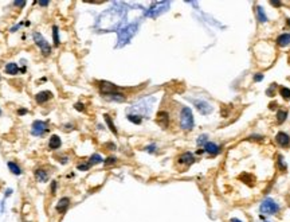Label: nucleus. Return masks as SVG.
I'll use <instances>...</instances> for the list:
<instances>
[{
    "instance_id": "f257e3e1",
    "label": "nucleus",
    "mask_w": 290,
    "mask_h": 222,
    "mask_svg": "<svg viewBox=\"0 0 290 222\" xmlns=\"http://www.w3.org/2000/svg\"><path fill=\"white\" fill-rule=\"evenodd\" d=\"M194 125V119H192V113L189 108H184L181 112V127L184 129H191Z\"/></svg>"
},
{
    "instance_id": "f03ea898",
    "label": "nucleus",
    "mask_w": 290,
    "mask_h": 222,
    "mask_svg": "<svg viewBox=\"0 0 290 222\" xmlns=\"http://www.w3.org/2000/svg\"><path fill=\"white\" fill-rule=\"evenodd\" d=\"M278 210H279L278 205H277L274 201H271V199H266V201H263V203L261 205V211L265 214H276Z\"/></svg>"
},
{
    "instance_id": "7ed1b4c3",
    "label": "nucleus",
    "mask_w": 290,
    "mask_h": 222,
    "mask_svg": "<svg viewBox=\"0 0 290 222\" xmlns=\"http://www.w3.org/2000/svg\"><path fill=\"white\" fill-rule=\"evenodd\" d=\"M99 90H101V93L105 94V96H112L113 93H116V92H117V88L114 86L113 84H109V82H101V85H99Z\"/></svg>"
},
{
    "instance_id": "20e7f679",
    "label": "nucleus",
    "mask_w": 290,
    "mask_h": 222,
    "mask_svg": "<svg viewBox=\"0 0 290 222\" xmlns=\"http://www.w3.org/2000/svg\"><path fill=\"white\" fill-rule=\"evenodd\" d=\"M34 38H35V41H36V44H38V46L42 49V51H43L44 55H49V54H50V46L46 43V42H44V39L42 38L41 34H39V32H35Z\"/></svg>"
},
{
    "instance_id": "39448f33",
    "label": "nucleus",
    "mask_w": 290,
    "mask_h": 222,
    "mask_svg": "<svg viewBox=\"0 0 290 222\" xmlns=\"http://www.w3.org/2000/svg\"><path fill=\"white\" fill-rule=\"evenodd\" d=\"M156 121H157V124H159V125L162 127V128H167V127H168V124H169V116H168V113H167V112H159V113H157Z\"/></svg>"
},
{
    "instance_id": "423d86ee",
    "label": "nucleus",
    "mask_w": 290,
    "mask_h": 222,
    "mask_svg": "<svg viewBox=\"0 0 290 222\" xmlns=\"http://www.w3.org/2000/svg\"><path fill=\"white\" fill-rule=\"evenodd\" d=\"M276 140L281 147H287L290 144V138L285 133V132H279V133H277Z\"/></svg>"
},
{
    "instance_id": "0eeeda50",
    "label": "nucleus",
    "mask_w": 290,
    "mask_h": 222,
    "mask_svg": "<svg viewBox=\"0 0 290 222\" xmlns=\"http://www.w3.org/2000/svg\"><path fill=\"white\" fill-rule=\"evenodd\" d=\"M51 92H41V93L36 94V97H35V100H36V102L38 104H43V102L49 101L50 98H51Z\"/></svg>"
},
{
    "instance_id": "6e6552de",
    "label": "nucleus",
    "mask_w": 290,
    "mask_h": 222,
    "mask_svg": "<svg viewBox=\"0 0 290 222\" xmlns=\"http://www.w3.org/2000/svg\"><path fill=\"white\" fill-rule=\"evenodd\" d=\"M194 155H192L191 152H186V154H183V155L179 158V163L181 164H191L194 163Z\"/></svg>"
},
{
    "instance_id": "1a4fd4ad",
    "label": "nucleus",
    "mask_w": 290,
    "mask_h": 222,
    "mask_svg": "<svg viewBox=\"0 0 290 222\" xmlns=\"http://www.w3.org/2000/svg\"><path fill=\"white\" fill-rule=\"evenodd\" d=\"M289 43H290V34H282V35H279L277 38V44L281 47L287 46Z\"/></svg>"
},
{
    "instance_id": "9d476101",
    "label": "nucleus",
    "mask_w": 290,
    "mask_h": 222,
    "mask_svg": "<svg viewBox=\"0 0 290 222\" xmlns=\"http://www.w3.org/2000/svg\"><path fill=\"white\" fill-rule=\"evenodd\" d=\"M69 205H70V199L69 198H62L61 201H59L58 206H57V210H58L59 213H65L66 209L69 207Z\"/></svg>"
},
{
    "instance_id": "9b49d317",
    "label": "nucleus",
    "mask_w": 290,
    "mask_h": 222,
    "mask_svg": "<svg viewBox=\"0 0 290 222\" xmlns=\"http://www.w3.org/2000/svg\"><path fill=\"white\" fill-rule=\"evenodd\" d=\"M49 147L51 149H58L59 147H61V139H59L57 135H52L50 141H49Z\"/></svg>"
},
{
    "instance_id": "f8f14e48",
    "label": "nucleus",
    "mask_w": 290,
    "mask_h": 222,
    "mask_svg": "<svg viewBox=\"0 0 290 222\" xmlns=\"http://www.w3.org/2000/svg\"><path fill=\"white\" fill-rule=\"evenodd\" d=\"M206 151L208 152V154L215 155V154L219 152V146H216V144H214V143H207L206 144Z\"/></svg>"
},
{
    "instance_id": "ddd939ff",
    "label": "nucleus",
    "mask_w": 290,
    "mask_h": 222,
    "mask_svg": "<svg viewBox=\"0 0 290 222\" xmlns=\"http://www.w3.org/2000/svg\"><path fill=\"white\" fill-rule=\"evenodd\" d=\"M17 70H19V69H17V65L16 63H8L6 66V71L8 74H12V76H14V74H16Z\"/></svg>"
},
{
    "instance_id": "4468645a",
    "label": "nucleus",
    "mask_w": 290,
    "mask_h": 222,
    "mask_svg": "<svg viewBox=\"0 0 290 222\" xmlns=\"http://www.w3.org/2000/svg\"><path fill=\"white\" fill-rule=\"evenodd\" d=\"M104 117H105V121H106V124L109 125V128H110V131L113 132V133H116V135H117V129H116V127H114L113 121H112L110 116H109V114H105Z\"/></svg>"
},
{
    "instance_id": "2eb2a0df",
    "label": "nucleus",
    "mask_w": 290,
    "mask_h": 222,
    "mask_svg": "<svg viewBox=\"0 0 290 222\" xmlns=\"http://www.w3.org/2000/svg\"><path fill=\"white\" fill-rule=\"evenodd\" d=\"M35 176H36V179L41 181V182L47 179V174L43 173V170H36V171H35Z\"/></svg>"
},
{
    "instance_id": "dca6fc26",
    "label": "nucleus",
    "mask_w": 290,
    "mask_h": 222,
    "mask_svg": "<svg viewBox=\"0 0 290 222\" xmlns=\"http://www.w3.org/2000/svg\"><path fill=\"white\" fill-rule=\"evenodd\" d=\"M286 116H287L286 111H278V113H277V121L278 123H283L286 120Z\"/></svg>"
},
{
    "instance_id": "f3484780",
    "label": "nucleus",
    "mask_w": 290,
    "mask_h": 222,
    "mask_svg": "<svg viewBox=\"0 0 290 222\" xmlns=\"http://www.w3.org/2000/svg\"><path fill=\"white\" fill-rule=\"evenodd\" d=\"M38 127L42 129V132H44V131L47 129V128H46V124L42 123V121H35V123H34V128H38ZM34 132H35V133H39L38 129H36V131H34Z\"/></svg>"
},
{
    "instance_id": "a211bd4d",
    "label": "nucleus",
    "mask_w": 290,
    "mask_h": 222,
    "mask_svg": "<svg viewBox=\"0 0 290 222\" xmlns=\"http://www.w3.org/2000/svg\"><path fill=\"white\" fill-rule=\"evenodd\" d=\"M279 93H281V96L283 97L285 100H290V89L281 88V89H279Z\"/></svg>"
},
{
    "instance_id": "6ab92c4d",
    "label": "nucleus",
    "mask_w": 290,
    "mask_h": 222,
    "mask_svg": "<svg viewBox=\"0 0 290 222\" xmlns=\"http://www.w3.org/2000/svg\"><path fill=\"white\" fill-rule=\"evenodd\" d=\"M8 167L12 170V173H14V174H16V175H19V174L22 173V171H20V168H19V167H17L15 163H12V162H9V163H8Z\"/></svg>"
},
{
    "instance_id": "aec40b11",
    "label": "nucleus",
    "mask_w": 290,
    "mask_h": 222,
    "mask_svg": "<svg viewBox=\"0 0 290 222\" xmlns=\"http://www.w3.org/2000/svg\"><path fill=\"white\" fill-rule=\"evenodd\" d=\"M257 9H258V11H257V12H258V19H259L261 22H266V20H267V18H266V15H265L263 9H262L261 7H258Z\"/></svg>"
},
{
    "instance_id": "412c9836",
    "label": "nucleus",
    "mask_w": 290,
    "mask_h": 222,
    "mask_svg": "<svg viewBox=\"0 0 290 222\" xmlns=\"http://www.w3.org/2000/svg\"><path fill=\"white\" fill-rule=\"evenodd\" d=\"M128 119H129V121H132V123H134V124L141 123V117H138V116H129Z\"/></svg>"
},
{
    "instance_id": "4be33fe9",
    "label": "nucleus",
    "mask_w": 290,
    "mask_h": 222,
    "mask_svg": "<svg viewBox=\"0 0 290 222\" xmlns=\"http://www.w3.org/2000/svg\"><path fill=\"white\" fill-rule=\"evenodd\" d=\"M98 162H101V156H99V155H93V156H91V159H90V164L98 163Z\"/></svg>"
},
{
    "instance_id": "5701e85b",
    "label": "nucleus",
    "mask_w": 290,
    "mask_h": 222,
    "mask_svg": "<svg viewBox=\"0 0 290 222\" xmlns=\"http://www.w3.org/2000/svg\"><path fill=\"white\" fill-rule=\"evenodd\" d=\"M54 43L59 44V38H58V28L54 27Z\"/></svg>"
},
{
    "instance_id": "b1692460",
    "label": "nucleus",
    "mask_w": 290,
    "mask_h": 222,
    "mask_svg": "<svg viewBox=\"0 0 290 222\" xmlns=\"http://www.w3.org/2000/svg\"><path fill=\"white\" fill-rule=\"evenodd\" d=\"M116 162H117L116 158H107L106 160H105V164H106V166H107V164H114Z\"/></svg>"
},
{
    "instance_id": "393cba45",
    "label": "nucleus",
    "mask_w": 290,
    "mask_h": 222,
    "mask_svg": "<svg viewBox=\"0 0 290 222\" xmlns=\"http://www.w3.org/2000/svg\"><path fill=\"white\" fill-rule=\"evenodd\" d=\"M278 160H279V162H278L279 167H281V168H282V170H283V171H285V170H286V164L283 163V159H282L281 156H279V159H278Z\"/></svg>"
},
{
    "instance_id": "a878e982",
    "label": "nucleus",
    "mask_w": 290,
    "mask_h": 222,
    "mask_svg": "<svg viewBox=\"0 0 290 222\" xmlns=\"http://www.w3.org/2000/svg\"><path fill=\"white\" fill-rule=\"evenodd\" d=\"M89 167H90V163H87V164H79L78 170H87Z\"/></svg>"
},
{
    "instance_id": "bb28decb",
    "label": "nucleus",
    "mask_w": 290,
    "mask_h": 222,
    "mask_svg": "<svg viewBox=\"0 0 290 222\" xmlns=\"http://www.w3.org/2000/svg\"><path fill=\"white\" fill-rule=\"evenodd\" d=\"M75 109H77V111H83V109H85V106L82 105V104H79V102H78V104H77V105H75Z\"/></svg>"
},
{
    "instance_id": "cd10ccee",
    "label": "nucleus",
    "mask_w": 290,
    "mask_h": 222,
    "mask_svg": "<svg viewBox=\"0 0 290 222\" xmlns=\"http://www.w3.org/2000/svg\"><path fill=\"white\" fill-rule=\"evenodd\" d=\"M262 78H263V76H262V74H257L255 78H254V79H255V81H261Z\"/></svg>"
},
{
    "instance_id": "c85d7f7f",
    "label": "nucleus",
    "mask_w": 290,
    "mask_h": 222,
    "mask_svg": "<svg viewBox=\"0 0 290 222\" xmlns=\"http://www.w3.org/2000/svg\"><path fill=\"white\" fill-rule=\"evenodd\" d=\"M24 1H15V6H19V7H23L24 6Z\"/></svg>"
},
{
    "instance_id": "c756f323",
    "label": "nucleus",
    "mask_w": 290,
    "mask_h": 222,
    "mask_svg": "<svg viewBox=\"0 0 290 222\" xmlns=\"http://www.w3.org/2000/svg\"><path fill=\"white\" fill-rule=\"evenodd\" d=\"M271 4H273L274 7H279V6H281V3H279V1H271Z\"/></svg>"
},
{
    "instance_id": "7c9ffc66",
    "label": "nucleus",
    "mask_w": 290,
    "mask_h": 222,
    "mask_svg": "<svg viewBox=\"0 0 290 222\" xmlns=\"http://www.w3.org/2000/svg\"><path fill=\"white\" fill-rule=\"evenodd\" d=\"M55 187H57V183L52 182V194H55Z\"/></svg>"
},
{
    "instance_id": "2f4dec72",
    "label": "nucleus",
    "mask_w": 290,
    "mask_h": 222,
    "mask_svg": "<svg viewBox=\"0 0 290 222\" xmlns=\"http://www.w3.org/2000/svg\"><path fill=\"white\" fill-rule=\"evenodd\" d=\"M24 113H27L26 109H20V111H19V114H24Z\"/></svg>"
},
{
    "instance_id": "473e14b6",
    "label": "nucleus",
    "mask_w": 290,
    "mask_h": 222,
    "mask_svg": "<svg viewBox=\"0 0 290 222\" xmlns=\"http://www.w3.org/2000/svg\"><path fill=\"white\" fill-rule=\"evenodd\" d=\"M39 4H41V6H47V4H49V1H41Z\"/></svg>"
},
{
    "instance_id": "72a5a7b5",
    "label": "nucleus",
    "mask_w": 290,
    "mask_h": 222,
    "mask_svg": "<svg viewBox=\"0 0 290 222\" xmlns=\"http://www.w3.org/2000/svg\"><path fill=\"white\" fill-rule=\"evenodd\" d=\"M231 222H241V221H239V219H236V218H232Z\"/></svg>"
},
{
    "instance_id": "f704fd0d",
    "label": "nucleus",
    "mask_w": 290,
    "mask_h": 222,
    "mask_svg": "<svg viewBox=\"0 0 290 222\" xmlns=\"http://www.w3.org/2000/svg\"><path fill=\"white\" fill-rule=\"evenodd\" d=\"M0 113H1V112H0Z\"/></svg>"
}]
</instances>
